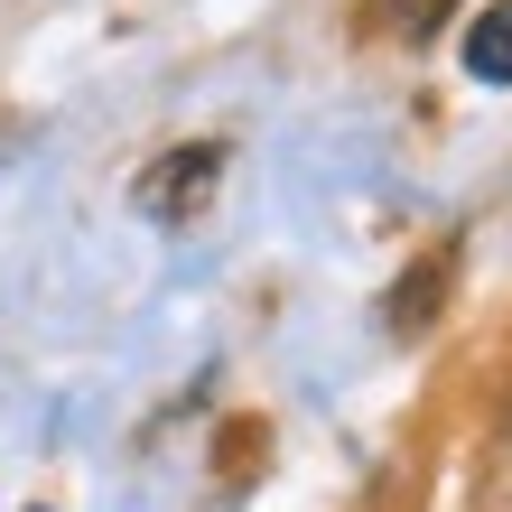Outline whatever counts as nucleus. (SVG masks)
Wrapping results in <instances>:
<instances>
[{"label":"nucleus","mask_w":512,"mask_h":512,"mask_svg":"<svg viewBox=\"0 0 512 512\" xmlns=\"http://www.w3.org/2000/svg\"><path fill=\"white\" fill-rule=\"evenodd\" d=\"M215 177H224V140H187V149H159V159L140 168V215H159V224H187L205 196H215Z\"/></svg>","instance_id":"f257e3e1"},{"label":"nucleus","mask_w":512,"mask_h":512,"mask_svg":"<svg viewBox=\"0 0 512 512\" xmlns=\"http://www.w3.org/2000/svg\"><path fill=\"white\" fill-rule=\"evenodd\" d=\"M447 289H457V243H438V252H419L401 280H391V298H382V326L391 336H429L438 326V308H447Z\"/></svg>","instance_id":"f03ea898"},{"label":"nucleus","mask_w":512,"mask_h":512,"mask_svg":"<svg viewBox=\"0 0 512 512\" xmlns=\"http://www.w3.org/2000/svg\"><path fill=\"white\" fill-rule=\"evenodd\" d=\"M457 56H466V75H475V84H512V0H494V10H475V19H466Z\"/></svg>","instance_id":"7ed1b4c3"},{"label":"nucleus","mask_w":512,"mask_h":512,"mask_svg":"<svg viewBox=\"0 0 512 512\" xmlns=\"http://www.w3.org/2000/svg\"><path fill=\"white\" fill-rule=\"evenodd\" d=\"M401 10H410V28H438V19H447V0H401Z\"/></svg>","instance_id":"20e7f679"}]
</instances>
